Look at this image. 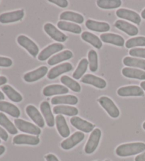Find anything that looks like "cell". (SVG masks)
Wrapping results in <instances>:
<instances>
[{
  "instance_id": "obj_14",
  "label": "cell",
  "mask_w": 145,
  "mask_h": 161,
  "mask_svg": "<svg viewBox=\"0 0 145 161\" xmlns=\"http://www.w3.org/2000/svg\"><path fill=\"white\" fill-rule=\"evenodd\" d=\"M64 46L61 43H52L49 46L46 47V48L43 49L42 51L40 54L38 55V60L40 61H44L47 60V58H49L54 53H56L62 51L63 49Z\"/></svg>"
},
{
  "instance_id": "obj_34",
  "label": "cell",
  "mask_w": 145,
  "mask_h": 161,
  "mask_svg": "<svg viewBox=\"0 0 145 161\" xmlns=\"http://www.w3.org/2000/svg\"><path fill=\"white\" fill-rule=\"evenodd\" d=\"M96 4L101 9H112L121 7L122 2L121 0H98Z\"/></svg>"
},
{
  "instance_id": "obj_23",
  "label": "cell",
  "mask_w": 145,
  "mask_h": 161,
  "mask_svg": "<svg viewBox=\"0 0 145 161\" xmlns=\"http://www.w3.org/2000/svg\"><path fill=\"white\" fill-rule=\"evenodd\" d=\"M55 121H56V126L60 135L63 138H67L70 134V130L69 129L65 117L62 115H57Z\"/></svg>"
},
{
  "instance_id": "obj_18",
  "label": "cell",
  "mask_w": 145,
  "mask_h": 161,
  "mask_svg": "<svg viewBox=\"0 0 145 161\" xmlns=\"http://www.w3.org/2000/svg\"><path fill=\"white\" fill-rule=\"evenodd\" d=\"M69 92L67 87L61 85H51L45 87L43 94L46 97H51L57 94H65Z\"/></svg>"
},
{
  "instance_id": "obj_26",
  "label": "cell",
  "mask_w": 145,
  "mask_h": 161,
  "mask_svg": "<svg viewBox=\"0 0 145 161\" xmlns=\"http://www.w3.org/2000/svg\"><path fill=\"white\" fill-rule=\"evenodd\" d=\"M52 104H70L75 105L78 103V98L74 95H65L54 97L51 99Z\"/></svg>"
},
{
  "instance_id": "obj_6",
  "label": "cell",
  "mask_w": 145,
  "mask_h": 161,
  "mask_svg": "<svg viewBox=\"0 0 145 161\" xmlns=\"http://www.w3.org/2000/svg\"><path fill=\"white\" fill-rule=\"evenodd\" d=\"M85 136L82 132L77 131L74 134H72L70 137L67 138L65 141H63L61 143V147L64 150H69L76 146L78 143L84 139Z\"/></svg>"
},
{
  "instance_id": "obj_5",
  "label": "cell",
  "mask_w": 145,
  "mask_h": 161,
  "mask_svg": "<svg viewBox=\"0 0 145 161\" xmlns=\"http://www.w3.org/2000/svg\"><path fill=\"white\" fill-rule=\"evenodd\" d=\"M17 42L19 45L26 49L33 57L35 58L38 54L39 48L38 46L26 36H19L17 38Z\"/></svg>"
},
{
  "instance_id": "obj_24",
  "label": "cell",
  "mask_w": 145,
  "mask_h": 161,
  "mask_svg": "<svg viewBox=\"0 0 145 161\" xmlns=\"http://www.w3.org/2000/svg\"><path fill=\"white\" fill-rule=\"evenodd\" d=\"M0 111L7 113L14 118L19 117L21 114L20 110L17 107L4 101H0Z\"/></svg>"
},
{
  "instance_id": "obj_49",
  "label": "cell",
  "mask_w": 145,
  "mask_h": 161,
  "mask_svg": "<svg viewBox=\"0 0 145 161\" xmlns=\"http://www.w3.org/2000/svg\"><path fill=\"white\" fill-rule=\"evenodd\" d=\"M4 94L0 91V100H4Z\"/></svg>"
},
{
  "instance_id": "obj_16",
  "label": "cell",
  "mask_w": 145,
  "mask_h": 161,
  "mask_svg": "<svg viewBox=\"0 0 145 161\" xmlns=\"http://www.w3.org/2000/svg\"><path fill=\"white\" fill-rule=\"evenodd\" d=\"M26 111L28 116L32 119L38 126L40 128H43L45 126L44 119L40 113L37 109V108L33 106V105H29V106H27Z\"/></svg>"
},
{
  "instance_id": "obj_11",
  "label": "cell",
  "mask_w": 145,
  "mask_h": 161,
  "mask_svg": "<svg viewBox=\"0 0 145 161\" xmlns=\"http://www.w3.org/2000/svg\"><path fill=\"white\" fill-rule=\"evenodd\" d=\"M116 15L119 18L126 19L132 23L139 25L141 23V17L137 13L127 9H120L116 11Z\"/></svg>"
},
{
  "instance_id": "obj_13",
  "label": "cell",
  "mask_w": 145,
  "mask_h": 161,
  "mask_svg": "<svg viewBox=\"0 0 145 161\" xmlns=\"http://www.w3.org/2000/svg\"><path fill=\"white\" fill-rule=\"evenodd\" d=\"M48 72V69L46 66H41L36 70L29 72L24 75V79L27 82H33L43 77Z\"/></svg>"
},
{
  "instance_id": "obj_38",
  "label": "cell",
  "mask_w": 145,
  "mask_h": 161,
  "mask_svg": "<svg viewBox=\"0 0 145 161\" xmlns=\"http://www.w3.org/2000/svg\"><path fill=\"white\" fill-rule=\"evenodd\" d=\"M89 68L91 72H96L98 70V55L94 50H91L88 53Z\"/></svg>"
},
{
  "instance_id": "obj_4",
  "label": "cell",
  "mask_w": 145,
  "mask_h": 161,
  "mask_svg": "<svg viewBox=\"0 0 145 161\" xmlns=\"http://www.w3.org/2000/svg\"><path fill=\"white\" fill-rule=\"evenodd\" d=\"M98 101L101 107L106 111L107 113L112 118H118L120 116V111L115 103L108 97H101Z\"/></svg>"
},
{
  "instance_id": "obj_8",
  "label": "cell",
  "mask_w": 145,
  "mask_h": 161,
  "mask_svg": "<svg viewBox=\"0 0 145 161\" xmlns=\"http://www.w3.org/2000/svg\"><path fill=\"white\" fill-rule=\"evenodd\" d=\"M44 30L52 39L58 41V42H65L68 38L65 34L60 31L53 24L51 23H47L45 24Z\"/></svg>"
},
{
  "instance_id": "obj_48",
  "label": "cell",
  "mask_w": 145,
  "mask_h": 161,
  "mask_svg": "<svg viewBox=\"0 0 145 161\" xmlns=\"http://www.w3.org/2000/svg\"><path fill=\"white\" fill-rule=\"evenodd\" d=\"M140 86H141V88L142 89V90H144L145 91V81L142 82L140 83Z\"/></svg>"
},
{
  "instance_id": "obj_32",
  "label": "cell",
  "mask_w": 145,
  "mask_h": 161,
  "mask_svg": "<svg viewBox=\"0 0 145 161\" xmlns=\"http://www.w3.org/2000/svg\"><path fill=\"white\" fill-rule=\"evenodd\" d=\"M57 27L62 31H66L74 34H79L82 32V28L79 25L65 21H60L57 23Z\"/></svg>"
},
{
  "instance_id": "obj_43",
  "label": "cell",
  "mask_w": 145,
  "mask_h": 161,
  "mask_svg": "<svg viewBox=\"0 0 145 161\" xmlns=\"http://www.w3.org/2000/svg\"><path fill=\"white\" fill-rule=\"evenodd\" d=\"M0 138L4 141H7L8 140V138H9L7 131L4 129H2V127H0Z\"/></svg>"
},
{
  "instance_id": "obj_3",
  "label": "cell",
  "mask_w": 145,
  "mask_h": 161,
  "mask_svg": "<svg viewBox=\"0 0 145 161\" xmlns=\"http://www.w3.org/2000/svg\"><path fill=\"white\" fill-rule=\"evenodd\" d=\"M101 137V131L99 129H95L89 138L87 143L86 144L84 151L86 153L91 154L96 151L99 146L100 139Z\"/></svg>"
},
{
  "instance_id": "obj_2",
  "label": "cell",
  "mask_w": 145,
  "mask_h": 161,
  "mask_svg": "<svg viewBox=\"0 0 145 161\" xmlns=\"http://www.w3.org/2000/svg\"><path fill=\"white\" fill-rule=\"evenodd\" d=\"M14 124L16 128L22 132L35 136H38L41 134V130L39 129V127L32 123H30V122L24 121L23 119H16L14 120Z\"/></svg>"
},
{
  "instance_id": "obj_20",
  "label": "cell",
  "mask_w": 145,
  "mask_h": 161,
  "mask_svg": "<svg viewBox=\"0 0 145 161\" xmlns=\"http://www.w3.org/2000/svg\"><path fill=\"white\" fill-rule=\"evenodd\" d=\"M115 26L120 30L122 31L125 34L127 35L131 36H134L138 34L139 30L135 26L131 24L128 22L122 20H118L115 21Z\"/></svg>"
},
{
  "instance_id": "obj_31",
  "label": "cell",
  "mask_w": 145,
  "mask_h": 161,
  "mask_svg": "<svg viewBox=\"0 0 145 161\" xmlns=\"http://www.w3.org/2000/svg\"><path fill=\"white\" fill-rule=\"evenodd\" d=\"M55 114H65L69 116H74L78 114L79 111L76 107L70 106H56L53 108Z\"/></svg>"
},
{
  "instance_id": "obj_22",
  "label": "cell",
  "mask_w": 145,
  "mask_h": 161,
  "mask_svg": "<svg viewBox=\"0 0 145 161\" xmlns=\"http://www.w3.org/2000/svg\"><path fill=\"white\" fill-rule=\"evenodd\" d=\"M85 25L87 29L96 32H107L110 30V25L105 22H99L89 19L86 21Z\"/></svg>"
},
{
  "instance_id": "obj_9",
  "label": "cell",
  "mask_w": 145,
  "mask_h": 161,
  "mask_svg": "<svg viewBox=\"0 0 145 161\" xmlns=\"http://www.w3.org/2000/svg\"><path fill=\"white\" fill-rule=\"evenodd\" d=\"M70 123L74 127L79 131L85 133H90L94 129V125L90 122L83 120L78 116H73L70 119Z\"/></svg>"
},
{
  "instance_id": "obj_27",
  "label": "cell",
  "mask_w": 145,
  "mask_h": 161,
  "mask_svg": "<svg viewBox=\"0 0 145 161\" xmlns=\"http://www.w3.org/2000/svg\"><path fill=\"white\" fill-rule=\"evenodd\" d=\"M72 57H73L72 52L67 50V51H62L60 53H58L52 56L51 58H50L49 60L47 61V63L50 65H55L57 63L62 62V61L71 59Z\"/></svg>"
},
{
  "instance_id": "obj_42",
  "label": "cell",
  "mask_w": 145,
  "mask_h": 161,
  "mask_svg": "<svg viewBox=\"0 0 145 161\" xmlns=\"http://www.w3.org/2000/svg\"><path fill=\"white\" fill-rule=\"evenodd\" d=\"M49 2L62 8H65L68 6V2L66 0H50Z\"/></svg>"
},
{
  "instance_id": "obj_52",
  "label": "cell",
  "mask_w": 145,
  "mask_h": 161,
  "mask_svg": "<svg viewBox=\"0 0 145 161\" xmlns=\"http://www.w3.org/2000/svg\"><path fill=\"white\" fill-rule=\"evenodd\" d=\"M105 161H109V160H105Z\"/></svg>"
},
{
  "instance_id": "obj_50",
  "label": "cell",
  "mask_w": 145,
  "mask_h": 161,
  "mask_svg": "<svg viewBox=\"0 0 145 161\" xmlns=\"http://www.w3.org/2000/svg\"><path fill=\"white\" fill-rule=\"evenodd\" d=\"M141 16H142V18H143L144 19H145V9H144L142 12Z\"/></svg>"
},
{
  "instance_id": "obj_41",
  "label": "cell",
  "mask_w": 145,
  "mask_h": 161,
  "mask_svg": "<svg viewBox=\"0 0 145 161\" xmlns=\"http://www.w3.org/2000/svg\"><path fill=\"white\" fill-rule=\"evenodd\" d=\"M12 60L10 58L5 57H0V67H10L12 65Z\"/></svg>"
},
{
  "instance_id": "obj_10",
  "label": "cell",
  "mask_w": 145,
  "mask_h": 161,
  "mask_svg": "<svg viewBox=\"0 0 145 161\" xmlns=\"http://www.w3.org/2000/svg\"><path fill=\"white\" fill-rule=\"evenodd\" d=\"M24 16V11L23 9L14 11L12 12H7L0 15V23L8 24L13 23L21 20Z\"/></svg>"
},
{
  "instance_id": "obj_15",
  "label": "cell",
  "mask_w": 145,
  "mask_h": 161,
  "mask_svg": "<svg viewBox=\"0 0 145 161\" xmlns=\"http://www.w3.org/2000/svg\"><path fill=\"white\" fill-rule=\"evenodd\" d=\"M72 68H73V66L69 63L61 64V65H59L56 66V67L52 68L48 72V73H47V77L51 80H53L58 76H60V75L71 71Z\"/></svg>"
},
{
  "instance_id": "obj_17",
  "label": "cell",
  "mask_w": 145,
  "mask_h": 161,
  "mask_svg": "<svg viewBox=\"0 0 145 161\" xmlns=\"http://www.w3.org/2000/svg\"><path fill=\"white\" fill-rule=\"evenodd\" d=\"M81 81L85 84L91 85L99 89H104L106 87V82L104 79L91 74H87L83 76Z\"/></svg>"
},
{
  "instance_id": "obj_47",
  "label": "cell",
  "mask_w": 145,
  "mask_h": 161,
  "mask_svg": "<svg viewBox=\"0 0 145 161\" xmlns=\"http://www.w3.org/2000/svg\"><path fill=\"white\" fill-rule=\"evenodd\" d=\"M5 147L4 146H0V155H2L5 152Z\"/></svg>"
},
{
  "instance_id": "obj_21",
  "label": "cell",
  "mask_w": 145,
  "mask_h": 161,
  "mask_svg": "<svg viewBox=\"0 0 145 161\" xmlns=\"http://www.w3.org/2000/svg\"><path fill=\"white\" fill-rule=\"evenodd\" d=\"M101 39L102 41H104V43L113 44L117 46L122 47L124 46L125 44V40L121 36L118 34H103L101 35Z\"/></svg>"
},
{
  "instance_id": "obj_35",
  "label": "cell",
  "mask_w": 145,
  "mask_h": 161,
  "mask_svg": "<svg viewBox=\"0 0 145 161\" xmlns=\"http://www.w3.org/2000/svg\"><path fill=\"white\" fill-rule=\"evenodd\" d=\"M124 65L129 67L141 68L145 70V60L132 57H125L123 59Z\"/></svg>"
},
{
  "instance_id": "obj_29",
  "label": "cell",
  "mask_w": 145,
  "mask_h": 161,
  "mask_svg": "<svg viewBox=\"0 0 145 161\" xmlns=\"http://www.w3.org/2000/svg\"><path fill=\"white\" fill-rule=\"evenodd\" d=\"M60 20L70 21L77 24H82L84 21V19H83V16L82 15L73 12H62L60 16Z\"/></svg>"
},
{
  "instance_id": "obj_30",
  "label": "cell",
  "mask_w": 145,
  "mask_h": 161,
  "mask_svg": "<svg viewBox=\"0 0 145 161\" xmlns=\"http://www.w3.org/2000/svg\"><path fill=\"white\" fill-rule=\"evenodd\" d=\"M2 90L4 92V93L8 97V98L12 102H20L23 100V97H22L21 94L18 92H16L12 87H11L10 85H6L3 86L2 87Z\"/></svg>"
},
{
  "instance_id": "obj_39",
  "label": "cell",
  "mask_w": 145,
  "mask_h": 161,
  "mask_svg": "<svg viewBox=\"0 0 145 161\" xmlns=\"http://www.w3.org/2000/svg\"><path fill=\"white\" fill-rule=\"evenodd\" d=\"M125 46L127 48H132L137 46H145V37L139 36L130 38L125 43Z\"/></svg>"
},
{
  "instance_id": "obj_53",
  "label": "cell",
  "mask_w": 145,
  "mask_h": 161,
  "mask_svg": "<svg viewBox=\"0 0 145 161\" xmlns=\"http://www.w3.org/2000/svg\"><path fill=\"white\" fill-rule=\"evenodd\" d=\"M0 143H1V140H0Z\"/></svg>"
},
{
  "instance_id": "obj_40",
  "label": "cell",
  "mask_w": 145,
  "mask_h": 161,
  "mask_svg": "<svg viewBox=\"0 0 145 161\" xmlns=\"http://www.w3.org/2000/svg\"><path fill=\"white\" fill-rule=\"evenodd\" d=\"M129 54L131 56L145 58V48H134L131 49Z\"/></svg>"
},
{
  "instance_id": "obj_7",
  "label": "cell",
  "mask_w": 145,
  "mask_h": 161,
  "mask_svg": "<svg viewBox=\"0 0 145 161\" xmlns=\"http://www.w3.org/2000/svg\"><path fill=\"white\" fill-rule=\"evenodd\" d=\"M117 93L121 97H141L144 96V91L137 85L126 86L118 89Z\"/></svg>"
},
{
  "instance_id": "obj_12",
  "label": "cell",
  "mask_w": 145,
  "mask_h": 161,
  "mask_svg": "<svg viewBox=\"0 0 145 161\" xmlns=\"http://www.w3.org/2000/svg\"><path fill=\"white\" fill-rule=\"evenodd\" d=\"M13 143L16 145H30L36 146L40 143V139L38 136H33L19 134L13 138Z\"/></svg>"
},
{
  "instance_id": "obj_37",
  "label": "cell",
  "mask_w": 145,
  "mask_h": 161,
  "mask_svg": "<svg viewBox=\"0 0 145 161\" xmlns=\"http://www.w3.org/2000/svg\"><path fill=\"white\" fill-rule=\"evenodd\" d=\"M89 65V60H86V58H83V59L80 61L78 67L76 69V70L73 73V78L76 80H79L82 77L85 72L87 70V67Z\"/></svg>"
},
{
  "instance_id": "obj_45",
  "label": "cell",
  "mask_w": 145,
  "mask_h": 161,
  "mask_svg": "<svg viewBox=\"0 0 145 161\" xmlns=\"http://www.w3.org/2000/svg\"><path fill=\"white\" fill-rule=\"evenodd\" d=\"M135 161H145V152L140 155H137L135 159Z\"/></svg>"
},
{
  "instance_id": "obj_44",
  "label": "cell",
  "mask_w": 145,
  "mask_h": 161,
  "mask_svg": "<svg viewBox=\"0 0 145 161\" xmlns=\"http://www.w3.org/2000/svg\"><path fill=\"white\" fill-rule=\"evenodd\" d=\"M46 159L47 161H59L57 158L53 154H48L46 156Z\"/></svg>"
},
{
  "instance_id": "obj_36",
  "label": "cell",
  "mask_w": 145,
  "mask_h": 161,
  "mask_svg": "<svg viewBox=\"0 0 145 161\" xmlns=\"http://www.w3.org/2000/svg\"><path fill=\"white\" fill-rule=\"evenodd\" d=\"M60 81L67 87H69L71 90L75 92H79L81 91V86L77 82L75 81L71 77L67 75L62 76L60 78Z\"/></svg>"
},
{
  "instance_id": "obj_51",
  "label": "cell",
  "mask_w": 145,
  "mask_h": 161,
  "mask_svg": "<svg viewBox=\"0 0 145 161\" xmlns=\"http://www.w3.org/2000/svg\"><path fill=\"white\" fill-rule=\"evenodd\" d=\"M142 127H143V129L145 130V122H144L143 125H142Z\"/></svg>"
},
{
  "instance_id": "obj_28",
  "label": "cell",
  "mask_w": 145,
  "mask_h": 161,
  "mask_svg": "<svg viewBox=\"0 0 145 161\" xmlns=\"http://www.w3.org/2000/svg\"><path fill=\"white\" fill-rule=\"evenodd\" d=\"M82 38L83 41H86V42L90 43L91 45H92L97 49L101 48L103 46L101 39L97 36L91 34L90 32H83L82 34Z\"/></svg>"
},
{
  "instance_id": "obj_46",
  "label": "cell",
  "mask_w": 145,
  "mask_h": 161,
  "mask_svg": "<svg viewBox=\"0 0 145 161\" xmlns=\"http://www.w3.org/2000/svg\"><path fill=\"white\" fill-rule=\"evenodd\" d=\"M7 82V77H5L4 76H1L0 77V86L3 85L4 84H6Z\"/></svg>"
},
{
  "instance_id": "obj_1",
  "label": "cell",
  "mask_w": 145,
  "mask_h": 161,
  "mask_svg": "<svg viewBox=\"0 0 145 161\" xmlns=\"http://www.w3.org/2000/svg\"><path fill=\"white\" fill-rule=\"evenodd\" d=\"M145 151V143L137 142L122 144L115 150L116 154L120 157H128L141 153Z\"/></svg>"
},
{
  "instance_id": "obj_33",
  "label": "cell",
  "mask_w": 145,
  "mask_h": 161,
  "mask_svg": "<svg viewBox=\"0 0 145 161\" xmlns=\"http://www.w3.org/2000/svg\"><path fill=\"white\" fill-rule=\"evenodd\" d=\"M0 125L3 126L10 134L14 135L18 133V130L7 116L3 113L0 112Z\"/></svg>"
},
{
  "instance_id": "obj_25",
  "label": "cell",
  "mask_w": 145,
  "mask_h": 161,
  "mask_svg": "<svg viewBox=\"0 0 145 161\" xmlns=\"http://www.w3.org/2000/svg\"><path fill=\"white\" fill-rule=\"evenodd\" d=\"M122 74L128 78L145 80V72L139 69L125 68L122 70Z\"/></svg>"
},
{
  "instance_id": "obj_19",
  "label": "cell",
  "mask_w": 145,
  "mask_h": 161,
  "mask_svg": "<svg viewBox=\"0 0 145 161\" xmlns=\"http://www.w3.org/2000/svg\"><path fill=\"white\" fill-rule=\"evenodd\" d=\"M40 111L46 119V124L49 127H53L55 126V121L54 116L51 112V105L47 101L43 102L40 104Z\"/></svg>"
}]
</instances>
